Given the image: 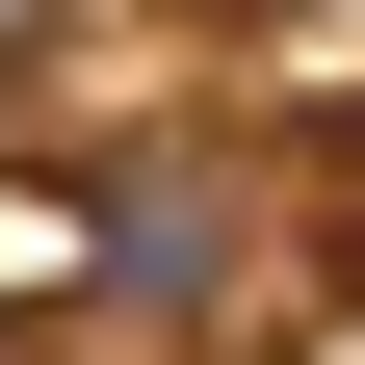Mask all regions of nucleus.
Listing matches in <instances>:
<instances>
[{"label": "nucleus", "mask_w": 365, "mask_h": 365, "mask_svg": "<svg viewBox=\"0 0 365 365\" xmlns=\"http://www.w3.org/2000/svg\"><path fill=\"white\" fill-rule=\"evenodd\" d=\"M26 365H209V339H157V313H53Z\"/></svg>", "instance_id": "1"}]
</instances>
